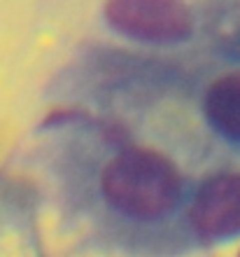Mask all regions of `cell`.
Listing matches in <instances>:
<instances>
[{
    "mask_svg": "<svg viewBox=\"0 0 240 257\" xmlns=\"http://www.w3.org/2000/svg\"><path fill=\"white\" fill-rule=\"evenodd\" d=\"M103 192L121 213L149 220L168 213L177 203L182 183L166 157L152 150H128L107 164Z\"/></svg>",
    "mask_w": 240,
    "mask_h": 257,
    "instance_id": "1",
    "label": "cell"
},
{
    "mask_svg": "<svg viewBox=\"0 0 240 257\" xmlns=\"http://www.w3.org/2000/svg\"><path fill=\"white\" fill-rule=\"evenodd\" d=\"M107 19L121 33L152 42L182 40L191 31L182 0H107Z\"/></svg>",
    "mask_w": 240,
    "mask_h": 257,
    "instance_id": "2",
    "label": "cell"
},
{
    "mask_svg": "<svg viewBox=\"0 0 240 257\" xmlns=\"http://www.w3.org/2000/svg\"><path fill=\"white\" fill-rule=\"evenodd\" d=\"M205 115L219 134L240 141V73L224 75L205 94Z\"/></svg>",
    "mask_w": 240,
    "mask_h": 257,
    "instance_id": "4",
    "label": "cell"
},
{
    "mask_svg": "<svg viewBox=\"0 0 240 257\" xmlns=\"http://www.w3.org/2000/svg\"><path fill=\"white\" fill-rule=\"evenodd\" d=\"M191 224L200 236L224 238L240 231V173L210 178L191 206Z\"/></svg>",
    "mask_w": 240,
    "mask_h": 257,
    "instance_id": "3",
    "label": "cell"
}]
</instances>
